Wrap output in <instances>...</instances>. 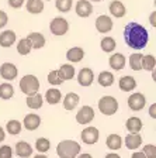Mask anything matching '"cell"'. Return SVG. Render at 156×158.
Returning <instances> with one entry per match:
<instances>
[{"instance_id":"1","label":"cell","mask_w":156,"mask_h":158,"mask_svg":"<svg viewBox=\"0 0 156 158\" xmlns=\"http://www.w3.org/2000/svg\"><path fill=\"white\" fill-rule=\"evenodd\" d=\"M124 40L130 48L141 51L149 43V33L143 26L135 23V21H131L124 28Z\"/></svg>"},{"instance_id":"2","label":"cell","mask_w":156,"mask_h":158,"mask_svg":"<svg viewBox=\"0 0 156 158\" xmlns=\"http://www.w3.org/2000/svg\"><path fill=\"white\" fill-rule=\"evenodd\" d=\"M56 154L61 158H76L80 154V144L75 140H63L56 147Z\"/></svg>"},{"instance_id":"3","label":"cell","mask_w":156,"mask_h":158,"mask_svg":"<svg viewBox=\"0 0 156 158\" xmlns=\"http://www.w3.org/2000/svg\"><path fill=\"white\" fill-rule=\"evenodd\" d=\"M20 89L27 96H33L39 90V81L34 75H26L20 79Z\"/></svg>"},{"instance_id":"4","label":"cell","mask_w":156,"mask_h":158,"mask_svg":"<svg viewBox=\"0 0 156 158\" xmlns=\"http://www.w3.org/2000/svg\"><path fill=\"white\" fill-rule=\"evenodd\" d=\"M98 110L106 116H113L118 110V102L114 96H103L98 100Z\"/></svg>"},{"instance_id":"5","label":"cell","mask_w":156,"mask_h":158,"mask_svg":"<svg viewBox=\"0 0 156 158\" xmlns=\"http://www.w3.org/2000/svg\"><path fill=\"white\" fill-rule=\"evenodd\" d=\"M49 30H51V33L54 35H58V37L65 35L69 30L68 20L63 19V17H55L51 21V24H49Z\"/></svg>"},{"instance_id":"6","label":"cell","mask_w":156,"mask_h":158,"mask_svg":"<svg viewBox=\"0 0 156 158\" xmlns=\"http://www.w3.org/2000/svg\"><path fill=\"white\" fill-rule=\"evenodd\" d=\"M80 138L82 141L85 143L87 145H93L98 141V138H100V133L96 127H86L80 134Z\"/></svg>"},{"instance_id":"7","label":"cell","mask_w":156,"mask_h":158,"mask_svg":"<svg viewBox=\"0 0 156 158\" xmlns=\"http://www.w3.org/2000/svg\"><path fill=\"white\" fill-rule=\"evenodd\" d=\"M145 105H146V99L139 92L132 93V95L128 98V106H130V109L132 112H139V110H142V109L145 107Z\"/></svg>"},{"instance_id":"8","label":"cell","mask_w":156,"mask_h":158,"mask_svg":"<svg viewBox=\"0 0 156 158\" xmlns=\"http://www.w3.org/2000/svg\"><path fill=\"white\" fill-rule=\"evenodd\" d=\"M93 118H94V110L91 106H83L76 113V122L79 124H89L90 122H93Z\"/></svg>"},{"instance_id":"9","label":"cell","mask_w":156,"mask_h":158,"mask_svg":"<svg viewBox=\"0 0 156 158\" xmlns=\"http://www.w3.org/2000/svg\"><path fill=\"white\" fill-rule=\"evenodd\" d=\"M18 75V69L14 64L11 62H4L0 66V76L6 81H13V79L17 78Z\"/></svg>"},{"instance_id":"10","label":"cell","mask_w":156,"mask_h":158,"mask_svg":"<svg viewBox=\"0 0 156 158\" xmlns=\"http://www.w3.org/2000/svg\"><path fill=\"white\" fill-rule=\"evenodd\" d=\"M113 20H111L110 16H106V14H101V16L97 17L96 20V28H97L98 33H108L113 30Z\"/></svg>"},{"instance_id":"11","label":"cell","mask_w":156,"mask_h":158,"mask_svg":"<svg viewBox=\"0 0 156 158\" xmlns=\"http://www.w3.org/2000/svg\"><path fill=\"white\" fill-rule=\"evenodd\" d=\"M93 79H94V73H93V71H91L90 68H83L79 71L78 82L80 86H83V88L90 86L91 83H93Z\"/></svg>"},{"instance_id":"12","label":"cell","mask_w":156,"mask_h":158,"mask_svg":"<svg viewBox=\"0 0 156 158\" xmlns=\"http://www.w3.org/2000/svg\"><path fill=\"white\" fill-rule=\"evenodd\" d=\"M75 10H76V14H78L79 17L86 19V17H89L91 13H93V6H91V3L89 0H79L78 3H76Z\"/></svg>"},{"instance_id":"13","label":"cell","mask_w":156,"mask_h":158,"mask_svg":"<svg viewBox=\"0 0 156 158\" xmlns=\"http://www.w3.org/2000/svg\"><path fill=\"white\" fill-rule=\"evenodd\" d=\"M23 122H24L23 123L24 127H26L27 130L34 131V130H37V128L41 126V117H39L38 114H35V113H30V114H27L26 117H24Z\"/></svg>"},{"instance_id":"14","label":"cell","mask_w":156,"mask_h":158,"mask_svg":"<svg viewBox=\"0 0 156 158\" xmlns=\"http://www.w3.org/2000/svg\"><path fill=\"white\" fill-rule=\"evenodd\" d=\"M14 43H16V33L13 30H7V31H2L0 33V47L10 48Z\"/></svg>"},{"instance_id":"15","label":"cell","mask_w":156,"mask_h":158,"mask_svg":"<svg viewBox=\"0 0 156 158\" xmlns=\"http://www.w3.org/2000/svg\"><path fill=\"white\" fill-rule=\"evenodd\" d=\"M108 10H110L111 16L117 17V19L124 17V16H125V13H127V9H125L124 3H122V2H120V0H114V2H111Z\"/></svg>"},{"instance_id":"16","label":"cell","mask_w":156,"mask_h":158,"mask_svg":"<svg viewBox=\"0 0 156 158\" xmlns=\"http://www.w3.org/2000/svg\"><path fill=\"white\" fill-rule=\"evenodd\" d=\"M75 66L70 65V64H63L61 65V68L58 69V75L59 78L65 82V81H70V79L75 78Z\"/></svg>"},{"instance_id":"17","label":"cell","mask_w":156,"mask_h":158,"mask_svg":"<svg viewBox=\"0 0 156 158\" xmlns=\"http://www.w3.org/2000/svg\"><path fill=\"white\" fill-rule=\"evenodd\" d=\"M125 62H127V58L122 55V54H113V55L110 56V59H108V64H110L111 69H114V71H121V69H124V66H125Z\"/></svg>"},{"instance_id":"18","label":"cell","mask_w":156,"mask_h":158,"mask_svg":"<svg viewBox=\"0 0 156 158\" xmlns=\"http://www.w3.org/2000/svg\"><path fill=\"white\" fill-rule=\"evenodd\" d=\"M66 58H68V61L72 64L80 62L82 59L85 58V51H83V48H80V47H73V48L68 49Z\"/></svg>"},{"instance_id":"19","label":"cell","mask_w":156,"mask_h":158,"mask_svg":"<svg viewBox=\"0 0 156 158\" xmlns=\"http://www.w3.org/2000/svg\"><path fill=\"white\" fill-rule=\"evenodd\" d=\"M142 120L139 117H130L125 123V127L130 131V134H139V131L142 130Z\"/></svg>"},{"instance_id":"20","label":"cell","mask_w":156,"mask_h":158,"mask_svg":"<svg viewBox=\"0 0 156 158\" xmlns=\"http://www.w3.org/2000/svg\"><path fill=\"white\" fill-rule=\"evenodd\" d=\"M16 154L20 158H28L33 155V147L27 141H18L16 144Z\"/></svg>"},{"instance_id":"21","label":"cell","mask_w":156,"mask_h":158,"mask_svg":"<svg viewBox=\"0 0 156 158\" xmlns=\"http://www.w3.org/2000/svg\"><path fill=\"white\" fill-rule=\"evenodd\" d=\"M118 86L122 92H131L134 89L137 88V81L130 75H125L120 79V82H118Z\"/></svg>"},{"instance_id":"22","label":"cell","mask_w":156,"mask_h":158,"mask_svg":"<svg viewBox=\"0 0 156 158\" xmlns=\"http://www.w3.org/2000/svg\"><path fill=\"white\" fill-rule=\"evenodd\" d=\"M79 100H80V98H79L78 93L69 92L68 95L63 98V107H65L66 110H75L76 106L79 105Z\"/></svg>"},{"instance_id":"23","label":"cell","mask_w":156,"mask_h":158,"mask_svg":"<svg viewBox=\"0 0 156 158\" xmlns=\"http://www.w3.org/2000/svg\"><path fill=\"white\" fill-rule=\"evenodd\" d=\"M27 38L30 40V43H31V47H33V49H41L44 45H45L46 40L45 37H44V34L41 33H31Z\"/></svg>"},{"instance_id":"24","label":"cell","mask_w":156,"mask_h":158,"mask_svg":"<svg viewBox=\"0 0 156 158\" xmlns=\"http://www.w3.org/2000/svg\"><path fill=\"white\" fill-rule=\"evenodd\" d=\"M62 99V93L59 89L56 88H51L46 90L45 93V100L49 103V105H58Z\"/></svg>"},{"instance_id":"25","label":"cell","mask_w":156,"mask_h":158,"mask_svg":"<svg viewBox=\"0 0 156 158\" xmlns=\"http://www.w3.org/2000/svg\"><path fill=\"white\" fill-rule=\"evenodd\" d=\"M26 9L31 14H39L44 10V2L42 0H27Z\"/></svg>"},{"instance_id":"26","label":"cell","mask_w":156,"mask_h":158,"mask_svg":"<svg viewBox=\"0 0 156 158\" xmlns=\"http://www.w3.org/2000/svg\"><path fill=\"white\" fill-rule=\"evenodd\" d=\"M142 144V137L141 134H128L125 137V145L128 150H137Z\"/></svg>"},{"instance_id":"27","label":"cell","mask_w":156,"mask_h":158,"mask_svg":"<svg viewBox=\"0 0 156 158\" xmlns=\"http://www.w3.org/2000/svg\"><path fill=\"white\" fill-rule=\"evenodd\" d=\"M26 103L30 109H33V110H37V109L42 107V103H44V98L39 93H35L33 96H27L26 99Z\"/></svg>"},{"instance_id":"28","label":"cell","mask_w":156,"mask_h":158,"mask_svg":"<svg viewBox=\"0 0 156 158\" xmlns=\"http://www.w3.org/2000/svg\"><path fill=\"white\" fill-rule=\"evenodd\" d=\"M106 144H107V147L110 150L115 151V150H120L121 145H122V138L118 134H110L107 137V140H106Z\"/></svg>"},{"instance_id":"29","label":"cell","mask_w":156,"mask_h":158,"mask_svg":"<svg viewBox=\"0 0 156 158\" xmlns=\"http://www.w3.org/2000/svg\"><path fill=\"white\" fill-rule=\"evenodd\" d=\"M97 81H98V85L100 86L108 88V86H111L114 83V75L111 72H108V71H103V72H100Z\"/></svg>"},{"instance_id":"30","label":"cell","mask_w":156,"mask_h":158,"mask_svg":"<svg viewBox=\"0 0 156 158\" xmlns=\"http://www.w3.org/2000/svg\"><path fill=\"white\" fill-rule=\"evenodd\" d=\"M142 54L137 52V54H131L130 55V59H128V62H130V66L132 71H141L142 69Z\"/></svg>"},{"instance_id":"31","label":"cell","mask_w":156,"mask_h":158,"mask_svg":"<svg viewBox=\"0 0 156 158\" xmlns=\"http://www.w3.org/2000/svg\"><path fill=\"white\" fill-rule=\"evenodd\" d=\"M31 49H33V47H31V43H30V40L27 37L21 38L17 43V51H18L20 55H28L31 52Z\"/></svg>"},{"instance_id":"32","label":"cell","mask_w":156,"mask_h":158,"mask_svg":"<svg viewBox=\"0 0 156 158\" xmlns=\"http://www.w3.org/2000/svg\"><path fill=\"white\" fill-rule=\"evenodd\" d=\"M14 95V88L10 83H2L0 85V99L3 100H9Z\"/></svg>"},{"instance_id":"33","label":"cell","mask_w":156,"mask_h":158,"mask_svg":"<svg viewBox=\"0 0 156 158\" xmlns=\"http://www.w3.org/2000/svg\"><path fill=\"white\" fill-rule=\"evenodd\" d=\"M49 148H51V141H49L48 138L45 137H41V138H37L35 141V150L41 154H45L46 151H49Z\"/></svg>"},{"instance_id":"34","label":"cell","mask_w":156,"mask_h":158,"mask_svg":"<svg viewBox=\"0 0 156 158\" xmlns=\"http://www.w3.org/2000/svg\"><path fill=\"white\" fill-rule=\"evenodd\" d=\"M100 47L104 52H113L114 49H115V40L113 37H104L101 40Z\"/></svg>"},{"instance_id":"35","label":"cell","mask_w":156,"mask_h":158,"mask_svg":"<svg viewBox=\"0 0 156 158\" xmlns=\"http://www.w3.org/2000/svg\"><path fill=\"white\" fill-rule=\"evenodd\" d=\"M21 127H23V126H21V123H20L18 120H9L6 124L7 133H10V134H13V135L20 134V133H21Z\"/></svg>"},{"instance_id":"36","label":"cell","mask_w":156,"mask_h":158,"mask_svg":"<svg viewBox=\"0 0 156 158\" xmlns=\"http://www.w3.org/2000/svg\"><path fill=\"white\" fill-rule=\"evenodd\" d=\"M155 65H156V58L153 55H143L142 56V69L146 71H155Z\"/></svg>"},{"instance_id":"37","label":"cell","mask_w":156,"mask_h":158,"mask_svg":"<svg viewBox=\"0 0 156 158\" xmlns=\"http://www.w3.org/2000/svg\"><path fill=\"white\" fill-rule=\"evenodd\" d=\"M72 4H73V0H56L55 2L56 9L59 11H62V13H68L72 9Z\"/></svg>"},{"instance_id":"38","label":"cell","mask_w":156,"mask_h":158,"mask_svg":"<svg viewBox=\"0 0 156 158\" xmlns=\"http://www.w3.org/2000/svg\"><path fill=\"white\" fill-rule=\"evenodd\" d=\"M48 82L51 83V85H54V86H58V85H62L63 81L59 78L58 71H51V72L48 73Z\"/></svg>"},{"instance_id":"39","label":"cell","mask_w":156,"mask_h":158,"mask_svg":"<svg viewBox=\"0 0 156 158\" xmlns=\"http://www.w3.org/2000/svg\"><path fill=\"white\" fill-rule=\"evenodd\" d=\"M143 155L146 158H156V145L155 144H148L143 147L142 150Z\"/></svg>"},{"instance_id":"40","label":"cell","mask_w":156,"mask_h":158,"mask_svg":"<svg viewBox=\"0 0 156 158\" xmlns=\"http://www.w3.org/2000/svg\"><path fill=\"white\" fill-rule=\"evenodd\" d=\"M13 157V150L10 145H2L0 147V158H11Z\"/></svg>"},{"instance_id":"41","label":"cell","mask_w":156,"mask_h":158,"mask_svg":"<svg viewBox=\"0 0 156 158\" xmlns=\"http://www.w3.org/2000/svg\"><path fill=\"white\" fill-rule=\"evenodd\" d=\"M24 2L26 0H9V6L11 9H21L24 6Z\"/></svg>"},{"instance_id":"42","label":"cell","mask_w":156,"mask_h":158,"mask_svg":"<svg viewBox=\"0 0 156 158\" xmlns=\"http://www.w3.org/2000/svg\"><path fill=\"white\" fill-rule=\"evenodd\" d=\"M7 23H9V17H7V14L3 10H0V28H3Z\"/></svg>"},{"instance_id":"43","label":"cell","mask_w":156,"mask_h":158,"mask_svg":"<svg viewBox=\"0 0 156 158\" xmlns=\"http://www.w3.org/2000/svg\"><path fill=\"white\" fill-rule=\"evenodd\" d=\"M149 114L152 118H156V103H152L149 107Z\"/></svg>"},{"instance_id":"44","label":"cell","mask_w":156,"mask_h":158,"mask_svg":"<svg viewBox=\"0 0 156 158\" xmlns=\"http://www.w3.org/2000/svg\"><path fill=\"white\" fill-rule=\"evenodd\" d=\"M131 158H146V157L143 155L142 151H135L132 155H131Z\"/></svg>"},{"instance_id":"45","label":"cell","mask_w":156,"mask_h":158,"mask_svg":"<svg viewBox=\"0 0 156 158\" xmlns=\"http://www.w3.org/2000/svg\"><path fill=\"white\" fill-rule=\"evenodd\" d=\"M4 138H6V133H4V128L0 126V143H3Z\"/></svg>"},{"instance_id":"46","label":"cell","mask_w":156,"mask_h":158,"mask_svg":"<svg viewBox=\"0 0 156 158\" xmlns=\"http://www.w3.org/2000/svg\"><path fill=\"white\" fill-rule=\"evenodd\" d=\"M155 17H156V11H153L152 14H150V17H149V21H150V24H152L153 27L156 26V21H155Z\"/></svg>"},{"instance_id":"47","label":"cell","mask_w":156,"mask_h":158,"mask_svg":"<svg viewBox=\"0 0 156 158\" xmlns=\"http://www.w3.org/2000/svg\"><path fill=\"white\" fill-rule=\"evenodd\" d=\"M106 158H121V157L120 155H117V154H114V152H110V154L106 155Z\"/></svg>"},{"instance_id":"48","label":"cell","mask_w":156,"mask_h":158,"mask_svg":"<svg viewBox=\"0 0 156 158\" xmlns=\"http://www.w3.org/2000/svg\"><path fill=\"white\" fill-rule=\"evenodd\" d=\"M76 158H93V157H91L90 154H80V155H78Z\"/></svg>"},{"instance_id":"49","label":"cell","mask_w":156,"mask_h":158,"mask_svg":"<svg viewBox=\"0 0 156 158\" xmlns=\"http://www.w3.org/2000/svg\"><path fill=\"white\" fill-rule=\"evenodd\" d=\"M34 158H48L46 155H44V154H39V155H35Z\"/></svg>"},{"instance_id":"50","label":"cell","mask_w":156,"mask_h":158,"mask_svg":"<svg viewBox=\"0 0 156 158\" xmlns=\"http://www.w3.org/2000/svg\"><path fill=\"white\" fill-rule=\"evenodd\" d=\"M91 2H94V3H98V2H101V0H91Z\"/></svg>"},{"instance_id":"51","label":"cell","mask_w":156,"mask_h":158,"mask_svg":"<svg viewBox=\"0 0 156 158\" xmlns=\"http://www.w3.org/2000/svg\"><path fill=\"white\" fill-rule=\"evenodd\" d=\"M46 2H51V0H46Z\"/></svg>"}]
</instances>
